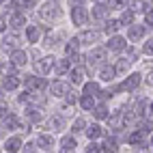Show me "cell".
Masks as SVG:
<instances>
[{"label": "cell", "mask_w": 153, "mask_h": 153, "mask_svg": "<svg viewBox=\"0 0 153 153\" xmlns=\"http://www.w3.org/2000/svg\"><path fill=\"white\" fill-rule=\"evenodd\" d=\"M37 13H39L41 19H45V22H54V19H58L63 15V9H60L58 0H45V2L37 9Z\"/></svg>", "instance_id": "1"}, {"label": "cell", "mask_w": 153, "mask_h": 153, "mask_svg": "<svg viewBox=\"0 0 153 153\" xmlns=\"http://www.w3.org/2000/svg\"><path fill=\"white\" fill-rule=\"evenodd\" d=\"M142 82V76L140 74H129L121 84H117L114 88H112V93H123V91H127V93H131V91H136Z\"/></svg>", "instance_id": "2"}, {"label": "cell", "mask_w": 153, "mask_h": 153, "mask_svg": "<svg viewBox=\"0 0 153 153\" xmlns=\"http://www.w3.org/2000/svg\"><path fill=\"white\" fill-rule=\"evenodd\" d=\"M69 17H71V24H74V26L82 28V26H86V24H88L91 13L84 9V4H80V7H71V13H69Z\"/></svg>", "instance_id": "3"}, {"label": "cell", "mask_w": 153, "mask_h": 153, "mask_svg": "<svg viewBox=\"0 0 153 153\" xmlns=\"http://www.w3.org/2000/svg\"><path fill=\"white\" fill-rule=\"evenodd\" d=\"M106 52H108L106 48H101V45H93V48H91V52L86 54L88 65H95V67L106 65V63H104V60H106Z\"/></svg>", "instance_id": "4"}, {"label": "cell", "mask_w": 153, "mask_h": 153, "mask_svg": "<svg viewBox=\"0 0 153 153\" xmlns=\"http://www.w3.org/2000/svg\"><path fill=\"white\" fill-rule=\"evenodd\" d=\"M22 84H24V88L26 91H41V88H45L48 86V82H45V78H41V76H24V80H22Z\"/></svg>", "instance_id": "5"}, {"label": "cell", "mask_w": 153, "mask_h": 153, "mask_svg": "<svg viewBox=\"0 0 153 153\" xmlns=\"http://www.w3.org/2000/svg\"><path fill=\"white\" fill-rule=\"evenodd\" d=\"M78 37V41H80V45H91L93 48L95 43H99V39H101V33L99 30H82L80 35H76Z\"/></svg>", "instance_id": "6"}, {"label": "cell", "mask_w": 153, "mask_h": 153, "mask_svg": "<svg viewBox=\"0 0 153 153\" xmlns=\"http://www.w3.org/2000/svg\"><path fill=\"white\" fill-rule=\"evenodd\" d=\"M147 24H131V26H127V39L131 43H138V41H142L145 39V35H147Z\"/></svg>", "instance_id": "7"}, {"label": "cell", "mask_w": 153, "mask_h": 153, "mask_svg": "<svg viewBox=\"0 0 153 153\" xmlns=\"http://www.w3.org/2000/svg\"><path fill=\"white\" fill-rule=\"evenodd\" d=\"M69 91H71V82H65V80H56V82L50 84V95L58 97V99H65Z\"/></svg>", "instance_id": "8"}, {"label": "cell", "mask_w": 153, "mask_h": 153, "mask_svg": "<svg viewBox=\"0 0 153 153\" xmlns=\"http://www.w3.org/2000/svg\"><path fill=\"white\" fill-rule=\"evenodd\" d=\"M106 50H110V52H123V50H127V37L112 35L106 43Z\"/></svg>", "instance_id": "9"}, {"label": "cell", "mask_w": 153, "mask_h": 153, "mask_svg": "<svg viewBox=\"0 0 153 153\" xmlns=\"http://www.w3.org/2000/svg\"><path fill=\"white\" fill-rule=\"evenodd\" d=\"M54 67H56V58L54 56H43V58L37 60V74L39 76H48L50 71H54Z\"/></svg>", "instance_id": "10"}, {"label": "cell", "mask_w": 153, "mask_h": 153, "mask_svg": "<svg viewBox=\"0 0 153 153\" xmlns=\"http://www.w3.org/2000/svg\"><path fill=\"white\" fill-rule=\"evenodd\" d=\"M76 149H78V140H76L74 134L63 136V138L58 140V151L60 153H76Z\"/></svg>", "instance_id": "11"}, {"label": "cell", "mask_w": 153, "mask_h": 153, "mask_svg": "<svg viewBox=\"0 0 153 153\" xmlns=\"http://www.w3.org/2000/svg\"><path fill=\"white\" fill-rule=\"evenodd\" d=\"M24 35H26V41L28 43H39V41H41L43 30H41V26H37V24H28L24 28Z\"/></svg>", "instance_id": "12"}, {"label": "cell", "mask_w": 153, "mask_h": 153, "mask_svg": "<svg viewBox=\"0 0 153 153\" xmlns=\"http://www.w3.org/2000/svg\"><path fill=\"white\" fill-rule=\"evenodd\" d=\"M9 60H11L15 67H26V65H28V52H24L22 48H17V50H13V52H11Z\"/></svg>", "instance_id": "13"}, {"label": "cell", "mask_w": 153, "mask_h": 153, "mask_svg": "<svg viewBox=\"0 0 153 153\" xmlns=\"http://www.w3.org/2000/svg\"><path fill=\"white\" fill-rule=\"evenodd\" d=\"M22 147H24V142L19 136H9L4 140V153H19Z\"/></svg>", "instance_id": "14"}, {"label": "cell", "mask_w": 153, "mask_h": 153, "mask_svg": "<svg viewBox=\"0 0 153 153\" xmlns=\"http://www.w3.org/2000/svg\"><path fill=\"white\" fill-rule=\"evenodd\" d=\"M9 26H11L13 30L26 28L28 24H26V15H24V11H13V13H11V17H9Z\"/></svg>", "instance_id": "15"}, {"label": "cell", "mask_w": 153, "mask_h": 153, "mask_svg": "<svg viewBox=\"0 0 153 153\" xmlns=\"http://www.w3.org/2000/svg\"><path fill=\"white\" fill-rule=\"evenodd\" d=\"M84 134H86L88 140H99V138H104V136H106V129L101 127L99 123H93V125H86Z\"/></svg>", "instance_id": "16"}, {"label": "cell", "mask_w": 153, "mask_h": 153, "mask_svg": "<svg viewBox=\"0 0 153 153\" xmlns=\"http://www.w3.org/2000/svg\"><path fill=\"white\" fill-rule=\"evenodd\" d=\"M84 76H86V71H84V67H74L69 71V82L74 84V86H80V84H84Z\"/></svg>", "instance_id": "17"}, {"label": "cell", "mask_w": 153, "mask_h": 153, "mask_svg": "<svg viewBox=\"0 0 153 153\" xmlns=\"http://www.w3.org/2000/svg\"><path fill=\"white\" fill-rule=\"evenodd\" d=\"M108 13H110L108 2H97V4L93 7V11H91V19H106Z\"/></svg>", "instance_id": "18"}, {"label": "cell", "mask_w": 153, "mask_h": 153, "mask_svg": "<svg viewBox=\"0 0 153 153\" xmlns=\"http://www.w3.org/2000/svg\"><path fill=\"white\" fill-rule=\"evenodd\" d=\"M114 78H117L114 65H101L99 67V80H101V82H112Z\"/></svg>", "instance_id": "19"}, {"label": "cell", "mask_w": 153, "mask_h": 153, "mask_svg": "<svg viewBox=\"0 0 153 153\" xmlns=\"http://www.w3.org/2000/svg\"><path fill=\"white\" fill-rule=\"evenodd\" d=\"M19 43H22V41H19V37H17L15 33L2 37V50H9V52H13V50L19 48Z\"/></svg>", "instance_id": "20"}, {"label": "cell", "mask_w": 153, "mask_h": 153, "mask_svg": "<svg viewBox=\"0 0 153 153\" xmlns=\"http://www.w3.org/2000/svg\"><path fill=\"white\" fill-rule=\"evenodd\" d=\"M127 7H129L134 13H142V15H145V13L149 11V9H151L149 0H129V2H127Z\"/></svg>", "instance_id": "21"}, {"label": "cell", "mask_w": 153, "mask_h": 153, "mask_svg": "<svg viewBox=\"0 0 153 153\" xmlns=\"http://www.w3.org/2000/svg\"><path fill=\"white\" fill-rule=\"evenodd\" d=\"M78 101H80V108L84 112H93L95 106H97V97H93V95H80Z\"/></svg>", "instance_id": "22"}, {"label": "cell", "mask_w": 153, "mask_h": 153, "mask_svg": "<svg viewBox=\"0 0 153 153\" xmlns=\"http://www.w3.org/2000/svg\"><path fill=\"white\" fill-rule=\"evenodd\" d=\"M19 86H22V78H17V76H4L2 78V88L4 91H17Z\"/></svg>", "instance_id": "23"}, {"label": "cell", "mask_w": 153, "mask_h": 153, "mask_svg": "<svg viewBox=\"0 0 153 153\" xmlns=\"http://www.w3.org/2000/svg\"><path fill=\"white\" fill-rule=\"evenodd\" d=\"M123 26L121 24V19L119 17H112V19H106V24H104V33L108 35V37H112V35H117L119 33V28Z\"/></svg>", "instance_id": "24"}, {"label": "cell", "mask_w": 153, "mask_h": 153, "mask_svg": "<svg viewBox=\"0 0 153 153\" xmlns=\"http://www.w3.org/2000/svg\"><path fill=\"white\" fill-rule=\"evenodd\" d=\"M145 131H142L140 127L138 129H134V131H131V134L127 136V145H131V147H138V145H145Z\"/></svg>", "instance_id": "25"}, {"label": "cell", "mask_w": 153, "mask_h": 153, "mask_svg": "<svg viewBox=\"0 0 153 153\" xmlns=\"http://www.w3.org/2000/svg\"><path fill=\"white\" fill-rule=\"evenodd\" d=\"M99 93H101V84L99 82H84L82 84V95H93V97H99Z\"/></svg>", "instance_id": "26"}, {"label": "cell", "mask_w": 153, "mask_h": 153, "mask_svg": "<svg viewBox=\"0 0 153 153\" xmlns=\"http://www.w3.org/2000/svg\"><path fill=\"white\" fill-rule=\"evenodd\" d=\"M37 147L43 149V151H50V149L54 147V136H50V134H39V136H37Z\"/></svg>", "instance_id": "27"}, {"label": "cell", "mask_w": 153, "mask_h": 153, "mask_svg": "<svg viewBox=\"0 0 153 153\" xmlns=\"http://www.w3.org/2000/svg\"><path fill=\"white\" fill-rule=\"evenodd\" d=\"M24 117L30 121V123H35V121H41L43 119V114H41V110H39L37 106H28L26 110H24Z\"/></svg>", "instance_id": "28"}, {"label": "cell", "mask_w": 153, "mask_h": 153, "mask_svg": "<svg viewBox=\"0 0 153 153\" xmlns=\"http://www.w3.org/2000/svg\"><path fill=\"white\" fill-rule=\"evenodd\" d=\"M54 71H56V76H65V74H69V71H71V60H69V58H60V60H56Z\"/></svg>", "instance_id": "29"}, {"label": "cell", "mask_w": 153, "mask_h": 153, "mask_svg": "<svg viewBox=\"0 0 153 153\" xmlns=\"http://www.w3.org/2000/svg\"><path fill=\"white\" fill-rule=\"evenodd\" d=\"M119 19H121V24L123 26H131L134 24V19H136V13L131 11V9H123V11H121V15H119Z\"/></svg>", "instance_id": "30"}, {"label": "cell", "mask_w": 153, "mask_h": 153, "mask_svg": "<svg viewBox=\"0 0 153 153\" xmlns=\"http://www.w3.org/2000/svg\"><path fill=\"white\" fill-rule=\"evenodd\" d=\"M93 117H95L97 121L108 119V117H110V108H108L106 104H97V106H95V110H93Z\"/></svg>", "instance_id": "31"}, {"label": "cell", "mask_w": 153, "mask_h": 153, "mask_svg": "<svg viewBox=\"0 0 153 153\" xmlns=\"http://www.w3.org/2000/svg\"><path fill=\"white\" fill-rule=\"evenodd\" d=\"M78 50H80V41H78V37L69 39V41L65 43V54H67V56H74V54H78Z\"/></svg>", "instance_id": "32"}, {"label": "cell", "mask_w": 153, "mask_h": 153, "mask_svg": "<svg viewBox=\"0 0 153 153\" xmlns=\"http://www.w3.org/2000/svg\"><path fill=\"white\" fill-rule=\"evenodd\" d=\"M101 147H104V153H117V140H114V136H106V140L101 142Z\"/></svg>", "instance_id": "33"}, {"label": "cell", "mask_w": 153, "mask_h": 153, "mask_svg": "<svg viewBox=\"0 0 153 153\" xmlns=\"http://www.w3.org/2000/svg\"><path fill=\"white\" fill-rule=\"evenodd\" d=\"M131 67V60L129 58H119L117 63H114V69H117V74H127V69Z\"/></svg>", "instance_id": "34"}, {"label": "cell", "mask_w": 153, "mask_h": 153, "mask_svg": "<svg viewBox=\"0 0 153 153\" xmlns=\"http://www.w3.org/2000/svg\"><path fill=\"white\" fill-rule=\"evenodd\" d=\"M84 129H86V121L84 119H76L74 123H71V134H74V136L80 134V131H84Z\"/></svg>", "instance_id": "35"}, {"label": "cell", "mask_w": 153, "mask_h": 153, "mask_svg": "<svg viewBox=\"0 0 153 153\" xmlns=\"http://www.w3.org/2000/svg\"><path fill=\"white\" fill-rule=\"evenodd\" d=\"M15 65L11 63V60H7V63H2V65H0V74H2V76H15Z\"/></svg>", "instance_id": "36"}, {"label": "cell", "mask_w": 153, "mask_h": 153, "mask_svg": "<svg viewBox=\"0 0 153 153\" xmlns=\"http://www.w3.org/2000/svg\"><path fill=\"white\" fill-rule=\"evenodd\" d=\"M86 153H104V147H101V142H97V140H88Z\"/></svg>", "instance_id": "37"}, {"label": "cell", "mask_w": 153, "mask_h": 153, "mask_svg": "<svg viewBox=\"0 0 153 153\" xmlns=\"http://www.w3.org/2000/svg\"><path fill=\"white\" fill-rule=\"evenodd\" d=\"M50 125H52V129H63L65 127V119L63 117H52L50 119Z\"/></svg>", "instance_id": "38"}, {"label": "cell", "mask_w": 153, "mask_h": 153, "mask_svg": "<svg viewBox=\"0 0 153 153\" xmlns=\"http://www.w3.org/2000/svg\"><path fill=\"white\" fill-rule=\"evenodd\" d=\"M142 54L147 56H153V37H149L145 43H142Z\"/></svg>", "instance_id": "39"}, {"label": "cell", "mask_w": 153, "mask_h": 153, "mask_svg": "<svg viewBox=\"0 0 153 153\" xmlns=\"http://www.w3.org/2000/svg\"><path fill=\"white\" fill-rule=\"evenodd\" d=\"M37 149H39V147H37V142H26L19 153H37Z\"/></svg>", "instance_id": "40"}, {"label": "cell", "mask_w": 153, "mask_h": 153, "mask_svg": "<svg viewBox=\"0 0 153 153\" xmlns=\"http://www.w3.org/2000/svg\"><path fill=\"white\" fill-rule=\"evenodd\" d=\"M145 24H147V26H153V7L145 13Z\"/></svg>", "instance_id": "41"}, {"label": "cell", "mask_w": 153, "mask_h": 153, "mask_svg": "<svg viewBox=\"0 0 153 153\" xmlns=\"http://www.w3.org/2000/svg\"><path fill=\"white\" fill-rule=\"evenodd\" d=\"M7 112H9L7 101H4V99H0V119H2V117H7Z\"/></svg>", "instance_id": "42"}, {"label": "cell", "mask_w": 153, "mask_h": 153, "mask_svg": "<svg viewBox=\"0 0 153 153\" xmlns=\"http://www.w3.org/2000/svg\"><path fill=\"white\" fill-rule=\"evenodd\" d=\"M7 26H9V22H7L4 17H0V33H4V30H7Z\"/></svg>", "instance_id": "43"}, {"label": "cell", "mask_w": 153, "mask_h": 153, "mask_svg": "<svg viewBox=\"0 0 153 153\" xmlns=\"http://www.w3.org/2000/svg\"><path fill=\"white\" fill-rule=\"evenodd\" d=\"M84 2H86V0H69L71 7H80V4H84Z\"/></svg>", "instance_id": "44"}, {"label": "cell", "mask_w": 153, "mask_h": 153, "mask_svg": "<svg viewBox=\"0 0 153 153\" xmlns=\"http://www.w3.org/2000/svg\"><path fill=\"white\" fill-rule=\"evenodd\" d=\"M147 82H149V84H153V74H151V76L147 78Z\"/></svg>", "instance_id": "45"}, {"label": "cell", "mask_w": 153, "mask_h": 153, "mask_svg": "<svg viewBox=\"0 0 153 153\" xmlns=\"http://www.w3.org/2000/svg\"><path fill=\"white\" fill-rule=\"evenodd\" d=\"M149 112H151V114H153V101H151V104H149Z\"/></svg>", "instance_id": "46"}, {"label": "cell", "mask_w": 153, "mask_h": 153, "mask_svg": "<svg viewBox=\"0 0 153 153\" xmlns=\"http://www.w3.org/2000/svg\"><path fill=\"white\" fill-rule=\"evenodd\" d=\"M149 145H151V149H153V134H151V140H149Z\"/></svg>", "instance_id": "47"}, {"label": "cell", "mask_w": 153, "mask_h": 153, "mask_svg": "<svg viewBox=\"0 0 153 153\" xmlns=\"http://www.w3.org/2000/svg\"><path fill=\"white\" fill-rule=\"evenodd\" d=\"M2 93H7V91H4V88H0V99H2Z\"/></svg>", "instance_id": "48"}, {"label": "cell", "mask_w": 153, "mask_h": 153, "mask_svg": "<svg viewBox=\"0 0 153 153\" xmlns=\"http://www.w3.org/2000/svg\"><path fill=\"white\" fill-rule=\"evenodd\" d=\"M2 2H4V0H0V4H2Z\"/></svg>", "instance_id": "49"}, {"label": "cell", "mask_w": 153, "mask_h": 153, "mask_svg": "<svg viewBox=\"0 0 153 153\" xmlns=\"http://www.w3.org/2000/svg\"><path fill=\"white\" fill-rule=\"evenodd\" d=\"M48 153H50V151H48Z\"/></svg>", "instance_id": "50"}]
</instances>
